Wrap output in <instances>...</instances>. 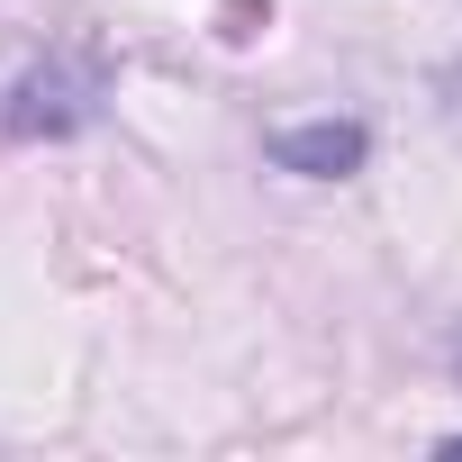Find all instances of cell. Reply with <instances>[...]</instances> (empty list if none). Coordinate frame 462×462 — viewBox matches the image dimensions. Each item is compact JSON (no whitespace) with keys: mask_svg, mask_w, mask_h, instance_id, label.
Returning <instances> with one entry per match:
<instances>
[{"mask_svg":"<svg viewBox=\"0 0 462 462\" xmlns=\"http://www.w3.org/2000/svg\"><path fill=\"white\" fill-rule=\"evenodd\" d=\"M91 109H100V64L91 55H55V64H37L10 91V127L19 136H73Z\"/></svg>","mask_w":462,"mask_h":462,"instance_id":"obj_1","label":"cell"},{"mask_svg":"<svg viewBox=\"0 0 462 462\" xmlns=\"http://www.w3.org/2000/svg\"><path fill=\"white\" fill-rule=\"evenodd\" d=\"M263 154H273L282 172H300V181H345V172H363L372 127H363V118H309V127H273Z\"/></svg>","mask_w":462,"mask_h":462,"instance_id":"obj_2","label":"cell"}]
</instances>
